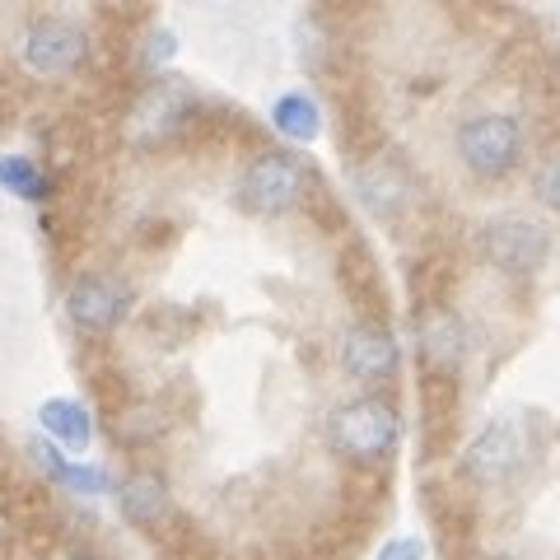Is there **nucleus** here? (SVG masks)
Returning <instances> with one entry per match:
<instances>
[{
  "instance_id": "f257e3e1",
  "label": "nucleus",
  "mask_w": 560,
  "mask_h": 560,
  "mask_svg": "<svg viewBox=\"0 0 560 560\" xmlns=\"http://www.w3.org/2000/svg\"><path fill=\"white\" fill-rule=\"evenodd\" d=\"M397 444H401V411L383 393H360L327 416V448L346 463L378 467L393 458Z\"/></svg>"
},
{
  "instance_id": "f03ea898",
  "label": "nucleus",
  "mask_w": 560,
  "mask_h": 560,
  "mask_svg": "<svg viewBox=\"0 0 560 560\" xmlns=\"http://www.w3.org/2000/svg\"><path fill=\"white\" fill-rule=\"evenodd\" d=\"M90 28L70 14H33L24 20L20 38H14V61H20L24 75L57 84L80 75L84 61H90Z\"/></svg>"
},
{
  "instance_id": "7ed1b4c3",
  "label": "nucleus",
  "mask_w": 560,
  "mask_h": 560,
  "mask_svg": "<svg viewBox=\"0 0 560 560\" xmlns=\"http://www.w3.org/2000/svg\"><path fill=\"white\" fill-rule=\"evenodd\" d=\"M453 154L481 183H504L523 164V121L514 113H471L453 131Z\"/></svg>"
},
{
  "instance_id": "20e7f679",
  "label": "nucleus",
  "mask_w": 560,
  "mask_h": 560,
  "mask_svg": "<svg viewBox=\"0 0 560 560\" xmlns=\"http://www.w3.org/2000/svg\"><path fill=\"white\" fill-rule=\"evenodd\" d=\"M308 164L294 150H261L257 160L238 173V206L261 220H280L304 201Z\"/></svg>"
},
{
  "instance_id": "39448f33",
  "label": "nucleus",
  "mask_w": 560,
  "mask_h": 560,
  "mask_svg": "<svg viewBox=\"0 0 560 560\" xmlns=\"http://www.w3.org/2000/svg\"><path fill=\"white\" fill-rule=\"evenodd\" d=\"M191 113H197V94L183 75H160L131 98L127 108V140L136 150H160L178 136Z\"/></svg>"
},
{
  "instance_id": "423d86ee",
  "label": "nucleus",
  "mask_w": 560,
  "mask_h": 560,
  "mask_svg": "<svg viewBox=\"0 0 560 560\" xmlns=\"http://www.w3.org/2000/svg\"><path fill=\"white\" fill-rule=\"evenodd\" d=\"M528 448H533V440L518 416H490L486 425L471 434V444L463 448V471L477 486H504L528 463Z\"/></svg>"
},
{
  "instance_id": "0eeeda50",
  "label": "nucleus",
  "mask_w": 560,
  "mask_h": 560,
  "mask_svg": "<svg viewBox=\"0 0 560 560\" xmlns=\"http://www.w3.org/2000/svg\"><path fill=\"white\" fill-rule=\"evenodd\" d=\"M481 253L504 276H537L551 257V230L528 215H500L481 230Z\"/></svg>"
},
{
  "instance_id": "6e6552de",
  "label": "nucleus",
  "mask_w": 560,
  "mask_h": 560,
  "mask_svg": "<svg viewBox=\"0 0 560 560\" xmlns=\"http://www.w3.org/2000/svg\"><path fill=\"white\" fill-rule=\"evenodd\" d=\"M127 313H131V290L113 271H80L66 285V318L84 337H108V331L127 323Z\"/></svg>"
},
{
  "instance_id": "1a4fd4ad",
  "label": "nucleus",
  "mask_w": 560,
  "mask_h": 560,
  "mask_svg": "<svg viewBox=\"0 0 560 560\" xmlns=\"http://www.w3.org/2000/svg\"><path fill=\"white\" fill-rule=\"evenodd\" d=\"M337 355H341V374L355 378L364 393L383 388V383H393L397 370H401V346H397V337H393V327H383V323H374V318L350 323Z\"/></svg>"
},
{
  "instance_id": "9d476101",
  "label": "nucleus",
  "mask_w": 560,
  "mask_h": 560,
  "mask_svg": "<svg viewBox=\"0 0 560 560\" xmlns=\"http://www.w3.org/2000/svg\"><path fill=\"white\" fill-rule=\"evenodd\" d=\"M416 355L425 364V374H458L467 360V327L453 308H420L416 313Z\"/></svg>"
},
{
  "instance_id": "9b49d317",
  "label": "nucleus",
  "mask_w": 560,
  "mask_h": 560,
  "mask_svg": "<svg viewBox=\"0 0 560 560\" xmlns=\"http://www.w3.org/2000/svg\"><path fill=\"white\" fill-rule=\"evenodd\" d=\"M38 434L61 448L66 458H80V453L94 448V411L84 407L80 397H43L38 401Z\"/></svg>"
},
{
  "instance_id": "f8f14e48",
  "label": "nucleus",
  "mask_w": 560,
  "mask_h": 560,
  "mask_svg": "<svg viewBox=\"0 0 560 560\" xmlns=\"http://www.w3.org/2000/svg\"><path fill=\"white\" fill-rule=\"evenodd\" d=\"M117 514L131 523V528H160L173 510V495H168V477L160 467H136L117 481Z\"/></svg>"
},
{
  "instance_id": "ddd939ff",
  "label": "nucleus",
  "mask_w": 560,
  "mask_h": 560,
  "mask_svg": "<svg viewBox=\"0 0 560 560\" xmlns=\"http://www.w3.org/2000/svg\"><path fill=\"white\" fill-rule=\"evenodd\" d=\"M28 453H33V463H38L51 481H57L61 490H70V495H103V490H117V481H113V471H108V467L66 458V453H61V448H51L43 434H38V440H28Z\"/></svg>"
},
{
  "instance_id": "4468645a",
  "label": "nucleus",
  "mask_w": 560,
  "mask_h": 560,
  "mask_svg": "<svg viewBox=\"0 0 560 560\" xmlns=\"http://www.w3.org/2000/svg\"><path fill=\"white\" fill-rule=\"evenodd\" d=\"M355 197H360V206L370 210V215L393 220V215H401V210H407L411 187H407V178H401L397 164L374 160V164H360V168H355Z\"/></svg>"
},
{
  "instance_id": "2eb2a0df",
  "label": "nucleus",
  "mask_w": 560,
  "mask_h": 560,
  "mask_svg": "<svg viewBox=\"0 0 560 560\" xmlns=\"http://www.w3.org/2000/svg\"><path fill=\"white\" fill-rule=\"evenodd\" d=\"M271 127L294 145H313V140L323 136V108L318 98L304 94V90H285L276 103H271Z\"/></svg>"
},
{
  "instance_id": "dca6fc26",
  "label": "nucleus",
  "mask_w": 560,
  "mask_h": 560,
  "mask_svg": "<svg viewBox=\"0 0 560 560\" xmlns=\"http://www.w3.org/2000/svg\"><path fill=\"white\" fill-rule=\"evenodd\" d=\"M0 191L20 201H47L57 191V178L33 154H0Z\"/></svg>"
},
{
  "instance_id": "f3484780",
  "label": "nucleus",
  "mask_w": 560,
  "mask_h": 560,
  "mask_svg": "<svg viewBox=\"0 0 560 560\" xmlns=\"http://www.w3.org/2000/svg\"><path fill=\"white\" fill-rule=\"evenodd\" d=\"M533 191H537V201H541V206L560 215V150L547 154V160L537 164V173H533Z\"/></svg>"
},
{
  "instance_id": "a211bd4d",
  "label": "nucleus",
  "mask_w": 560,
  "mask_h": 560,
  "mask_svg": "<svg viewBox=\"0 0 560 560\" xmlns=\"http://www.w3.org/2000/svg\"><path fill=\"white\" fill-rule=\"evenodd\" d=\"M173 57H178V33H173V28H150L145 47H140V66H145V70H164Z\"/></svg>"
},
{
  "instance_id": "6ab92c4d",
  "label": "nucleus",
  "mask_w": 560,
  "mask_h": 560,
  "mask_svg": "<svg viewBox=\"0 0 560 560\" xmlns=\"http://www.w3.org/2000/svg\"><path fill=\"white\" fill-rule=\"evenodd\" d=\"M374 560H425V537L420 533H397V537L383 541Z\"/></svg>"
},
{
  "instance_id": "aec40b11",
  "label": "nucleus",
  "mask_w": 560,
  "mask_h": 560,
  "mask_svg": "<svg viewBox=\"0 0 560 560\" xmlns=\"http://www.w3.org/2000/svg\"><path fill=\"white\" fill-rule=\"evenodd\" d=\"M57 560H108V556H94V551H66V556H57Z\"/></svg>"
},
{
  "instance_id": "412c9836",
  "label": "nucleus",
  "mask_w": 560,
  "mask_h": 560,
  "mask_svg": "<svg viewBox=\"0 0 560 560\" xmlns=\"http://www.w3.org/2000/svg\"><path fill=\"white\" fill-rule=\"evenodd\" d=\"M5 541H10V523H5V514H0V551H5Z\"/></svg>"
}]
</instances>
